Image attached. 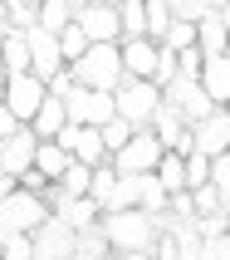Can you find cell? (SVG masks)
<instances>
[{
	"label": "cell",
	"mask_w": 230,
	"mask_h": 260,
	"mask_svg": "<svg viewBox=\"0 0 230 260\" xmlns=\"http://www.w3.org/2000/svg\"><path fill=\"white\" fill-rule=\"evenodd\" d=\"M113 182H118L113 162H98V167H93V177H88V197L103 206V202H108V191H113Z\"/></svg>",
	"instance_id": "cell-30"
},
{
	"label": "cell",
	"mask_w": 230,
	"mask_h": 260,
	"mask_svg": "<svg viewBox=\"0 0 230 260\" xmlns=\"http://www.w3.org/2000/svg\"><path fill=\"white\" fill-rule=\"evenodd\" d=\"M230 147V113L225 108H211L201 123H191V152H201V157H216Z\"/></svg>",
	"instance_id": "cell-11"
},
{
	"label": "cell",
	"mask_w": 230,
	"mask_h": 260,
	"mask_svg": "<svg viewBox=\"0 0 230 260\" xmlns=\"http://www.w3.org/2000/svg\"><path fill=\"white\" fill-rule=\"evenodd\" d=\"M69 162H73V157L54 143V138H40V143H34V157H29V167H34L44 182H59V172H64Z\"/></svg>",
	"instance_id": "cell-19"
},
{
	"label": "cell",
	"mask_w": 230,
	"mask_h": 260,
	"mask_svg": "<svg viewBox=\"0 0 230 260\" xmlns=\"http://www.w3.org/2000/svg\"><path fill=\"white\" fill-rule=\"evenodd\" d=\"M167 10H172V20H201L206 10H211V0H167Z\"/></svg>",
	"instance_id": "cell-31"
},
{
	"label": "cell",
	"mask_w": 230,
	"mask_h": 260,
	"mask_svg": "<svg viewBox=\"0 0 230 260\" xmlns=\"http://www.w3.org/2000/svg\"><path fill=\"white\" fill-rule=\"evenodd\" d=\"M103 260H113V255H103Z\"/></svg>",
	"instance_id": "cell-40"
},
{
	"label": "cell",
	"mask_w": 230,
	"mask_h": 260,
	"mask_svg": "<svg viewBox=\"0 0 230 260\" xmlns=\"http://www.w3.org/2000/svg\"><path fill=\"white\" fill-rule=\"evenodd\" d=\"M49 211H54L69 231H93V226H98V216H103V206L93 202V197H59Z\"/></svg>",
	"instance_id": "cell-17"
},
{
	"label": "cell",
	"mask_w": 230,
	"mask_h": 260,
	"mask_svg": "<svg viewBox=\"0 0 230 260\" xmlns=\"http://www.w3.org/2000/svg\"><path fill=\"white\" fill-rule=\"evenodd\" d=\"M5 29H10V10H5V5H0V35H5Z\"/></svg>",
	"instance_id": "cell-37"
},
{
	"label": "cell",
	"mask_w": 230,
	"mask_h": 260,
	"mask_svg": "<svg viewBox=\"0 0 230 260\" xmlns=\"http://www.w3.org/2000/svg\"><path fill=\"white\" fill-rule=\"evenodd\" d=\"M54 143L64 147L73 162H84V167H98V162H108V152H103V143H98V128H84V123H64V128L54 133Z\"/></svg>",
	"instance_id": "cell-10"
},
{
	"label": "cell",
	"mask_w": 230,
	"mask_h": 260,
	"mask_svg": "<svg viewBox=\"0 0 230 260\" xmlns=\"http://www.w3.org/2000/svg\"><path fill=\"white\" fill-rule=\"evenodd\" d=\"M73 84L79 88H103V93H113L123 84V64H118V44H88L84 54L69 64Z\"/></svg>",
	"instance_id": "cell-2"
},
{
	"label": "cell",
	"mask_w": 230,
	"mask_h": 260,
	"mask_svg": "<svg viewBox=\"0 0 230 260\" xmlns=\"http://www.w3.org/2000/svg\"><path fill=\"white\" fill-rule=\"evenodd\" d=\"M69 123V113H64V99H54V93H44V103L34 108V118H29L25 128L34 133V138H54L59 128Z\"/></svg>",
	"instance_id": "cell-20"
},
{
	"label": "cell",
	"mask_w": 230,
	"mask_h": 260,
	"mask_svg": "<svg viewBox=\"0 0 230 260\" xmlns=\"http://www.w3.org/2000/svg\"><path fill=\"white\" fill-rule=\"evenodd\" d=\"M157 157H162V143L152 138V128H137L108 162H113V172H152Z\"/></svg>",
	"instance_id": "cell-8"
},
{
	"label": "cell",
	"mask_w": 230,
	"mask_h": 260,
	"mask_svg": "<svg viewBox=\"0 0 230 260\" xmlns=\"http://www.w3.org/2000/svg\"><path fill=\"white\" fill-rule=\"evenodd\" d=\"M54 44H59V59H64V64H73V59L88 49V40H84V29H79V25H64L54 35Z\"/></svg>",
	"instance_id": "cell-29"
},
{
	"label": "cell",
	"mask_w": 230,
	"mask_h": 260,
	"mask_svg": "<svg viewBox=\"0 0 230 260\" xmlns=\"http://www.w3.org/2000/svg\"><path fill=\"white\" fill-rule=\"evenodd\" d=\"M64 113L69 123H84V128H98L113 118V93H103V88H69V99H64Z\"/></svg>",
	"instance_id": "cell-6"
},
{
	"label": "cell",
	"mask_w": 230,
	"mask_h": 260,
	"mask_svg": "<svg viewBox=\"0 0 230 260\" xmlns=\"http://www.w3.org/2000/svg\"><path fill=\"white\" fill-rule=\"evenodd\" d=\"M196 84H201V93L216 103V108H225L230 103V54H206Z\"/></svg>",
	"instance_id": "cell-15"
},
{
	"label": "cell",
	"mask_w": 230,
	"mask_h": 260,
	"mask_svg": "<svg viewBox=\"0 0 230 260\" xmlns=\"http://www.w3.org/2000/svg\"><path fill=\"white\" fill-rule=\"evenodd\" d=\"M157 108H162V88L152 79H123L113 88V113L123 123H132V128H147Z\"/></svg>",
	"instance_id": "cell-3"
},
{
	"label": "cell",
	"mask_w": 230,
	"mask_h": 260,
	"mask_svg": "<svg viewBox=\"0 0 230 260\" xmlns=\"http://www.w3.org/2000/svg\"><path fill=\"white\" fill-rule=\"evenodd\" d=\"M201 49H181V54H176V79H196V74H201Z\"/></svg>",
	"instance_id": "cell-33"
},
{
	"label": "cell",
	"mask_w": 230,
	"mask_h": 260,
	"mask_svg": "<svg viewBox=\"0 0 230 260\" xmlns=\"http://www.w3.org/2000/svg\"><path fill=\"white\" fill-rule=\"evenodd\" d=\"M0 69H5V74H29L25 29H5V35H0Z\"/></svg>",
	"instance_id": "cell-21"
},
{
	"label": "cell",
	"mask_w": 230,
	"mask_h": 260,
	"mask_svg": "<svg viewBox=\"0 0 230 260\" xmlns=\"http://www.w3.org/2000/svg\"><path fill=\"white\" fill-rule=\"evenodd\" d=\"M73 25L84 29L88 44H118V5H84V0H73Z\"/></svg>",
	"instance_id": "cell-5"
},
{
	"label": "cell",
	"mask_w": 230,
	"mask_h": 260,
	"mask_svg": "<svg viewBox=\"0 0 230 260\" xmlns=\"http://www.w3.org/2000/svg\"><path fill=\"white\" fill-rule=\"evenodd\" d=\"M132 133H137V128H132V123H123V118H108V123H98V143H103V152H108V157H113V152H118V147H123V143H128V138H132Z\"/></svg>",
	"instance_id": "cell-26"
},
{
	"label": "cell",
	"mask_w": 230,
	"mask_h": 260,
	"mask_svg": "<svg viewBox=\"0 0 230 260\" xmlns=\"http://www.w3.org/2000/svg\"><path fill=\"white\" fill-rule=\"evenodd\" d=\"M113 260H152V250H118Z\"/></svg>",
	"instance_id": "cell-36"
},
{
	"label": "cell",
	"mask_w": 230,
	"mask_h": 260,
	"mask_svg": "<svg viewBox=\"0 0 230 260\" xmlns=\"http://www.w3.org/2000/svg\"><path fill=\"white\" fill-rule=\"evenodd\" d=\"M162 103H167L181 123H201V118L216 108V103L201 93V84H196V79H172V84L162 88Z\"/></svg>",
	"instance_id": "cell-7"
},
{
	"label": "cell",
	"mask_w": 230,
	"mask_h": 260,
	"mask_svg": "<svg viewBox=\"0 0 230 260\" xmlns=\"http://www.w3.org/2000/svg\"><path fill=\"white\" fill-rule=\"evenodd\" d=\"M44 221H49V202H44V197H34V191H5V197H0V236L5 231H40Z\"/></svg>",
	"instance_id": "cell-4"
},
{
	"label": "cell",
	"mask_w": 230,
	"mask_h": 260,
	"mask_svg": "<svg viewBox=\"0 0 230 260\" xmlns=\"http://www.w3.org/2000/svg\"><path fill=\"white\" fill-rule=\"evenodd\" d=\"M172 79H176V54H167V49L157 44V69H152V84H157V88H167Z\"/></svg>",
	"instance_id": "cell-32"
},
{
	"label": "cell",
	"mask_w": 230,
	"mask_h": 260,
	"mask_svg": "<svg viewBox=\"0 0 230 260\" xmlns=\"http://www.w3.org/2000/svg\"><path fill=\"white\" fill-rule=\"evenodd\" d=\"M225 25H230V10H206L196 20V49L201 54H230L225 49Z\"/></svg>",
	"instance_id": "cell-18"
},
{
	"label": "cell",
	"mask_w": 230,
	"mask_h": 260,
	"mask_svg": "<svg viewBox=\"0 0 230 260\" xmlns=\"http://www.w3.org/2000/svg\"><path fill=\"white\" fill-rule=\"evenodd\" d=\"M84 5H108V0H84Z\"/></svg>",
	"instance_id": "cell-39"
},
{
	"label": "cell",
	"mask_w": 230,
	"mask_h": 260,
	"mask_svg": "<svg viewBox=\"0 0 230 260\" xmlns=\"http://www.w3.org/2000/svg\"><path fill=\"white\" fill-rule=\"evenodd\" d=\"M162 49H167V54H181V49H196V25H191V20H172V25H167V35H162Z\"/></svg>",
	"instance_id": "cell-25"
},
{
	"label": "cell",
	"mask_w": 230,
	"mask_h": 260,
	"mask_svg": "<svg viewBox=\"0 0 230 260\" xmlns=\"http://www.w3.org/2000/svg\"><path fill=\"white\" fill-rule=\"evenodd\" d=\"M211 211H230V191H216L211 182L191 187V216H211Z\"/></svg>",
	"instance_id": "cell-23"
},
{
	"label": "cell",
	"mask_w": 230,
	"mask_h": 260,
	"mask_svg": "<svg viewBox=\"0 0 230 260\" xmlns=\"http://www.w3.org/2000/svg\"><path fill=\"white\" fill-rule=\"evenodd\" d=\"M157 226H162V216H147V211H103L98 216V231H103V241H108V250H147L152 246V236H157Z\"/></svg>",
	"instance_id": "cell-1"
},
{
	"label": "cell",
	"mask_w": 230,
	"mask_h": 260,
	"mask_svg": "<svg viewBox=\"0 0 230 260\" xmlns=\"http://www.w3.org/2000/svg\"><path fill=\"white\" fill-rule=\"evenodd\" d=\"M181 167H186V191L206 182V157H201V152H186V162H181Z\"/></svg>",
	"instance_id": "cell-34"
},
{
	"label": "cell",
	"mask_w": 230,
	"mask_h": 260,
	"mask_svg": "<svg viewBox=\"0 0 230 260\" xmlns=\"http://www.w3.org/2000/svg\"><path fill=\"white\" fill-rule=\"evenodd\" d=\"M118 64H123V79H152L157 69V40H118Z\"/></svg>",
	"instance_id": "cell-14"
},
{
	"label": "cell",
	"mask_w": 230,
	"mask_h": 260,
	"mask_svg": "<svg viewBox=\"0 0 230 260\" xmlns=\"http://www.w3.org/2000/svg\"><path fill=\"white\" fill-rule=\"evenodd\" d=\"M73 236L79 231H69V226L49 211V221L34 231V260H69L73 255Z\"/></svg>",
	"instance_id": "cell-13"
},
{
	"label": "cell",
	"mask_w": 230,
	"mask_h": 260,
	"mask_svg": "<svg viewBox=\"0 0 230 260\" xmlns=\"http://www.w3.org/2000/svg\"><path fill=\"white\" fill-rule=\"evenodd\" d=\"M0 103H5V113H10L15 123H29L34 108L44 103V84L34 79V74H10V84H5V93H0Z\"/></svg>",
	"instance_id": "cell-9"
},
{
	"label": "cell",
	"mask_w": 230,
	"mask_h": 260,
	"mask_svg": "<svg viewBox=\"0 0 230 260\" xmlns=\"http://www.w3.org/2000/svg\"><path fill=\"white\" fill-rule=\"evenodd\" d=\"M15 128H20V123H15V118H10V113H5V103H0V138H10V133H15Z\"/></svg>",
	"instance_id": "cell-35"
},
{
	"label": "cell",
	"mask_w": 230,
	"mask_h": 260,
	"mask_svg": "<svg viewBox=\"0 0 230 260\" xmlns=\"http://www.w3.org/2000/svg\"><path fill=\"white\" fill-rule=\"evenodd\" d=\"M142 20H147V40H162V35H167V25H172L167 0H142Z\"/></svg>",
	"instance_id": "cell-28"
},
{
	"label": "cell",
	"mask_w": 230,
	"mask_h": 260,
	"mask_svg": "<svg viewBox=\"0 0 230 260\" xmlns=\"http://www.w3.org/2000/svg\"><path fill=\"white\" fill-rule=\"evenodd\" d=\"M25 44H29V74H34L40 84H49V79L64 69L54 35H49V29H40V25H29V29H25Z\"/></svg>",
	"instance_id": "cell-12"
},
{
	"label": "cell",
	"mask_w": 230,
	"mask_h": 260,
	"mask_svg": "<svg viewBox=\"0 0 230 260\" xmlns=\"http://www.w3.org/2000/svg\"><path fill=\"white\" fill-rule=\"evenodd\" d=\"M34 25L59 35L64 25H73V0H40V5H34Z\"/></svg>",
	"instance_id": "cell-22"
},
{
	"label": "cell",
	"mask_w": 230,
	"mask_h": 260,
	"mask_svg": "<svg viewBox=\"0 0 230 260\" xmlns=\"http://www.w3.org/2000/svg\"><path fill=\"white\" fill-rule=\"evenodd\" d=\"M5 84H10V74H5V69H0V93H5Z\"/></svg>",
	"instance_id": "cell-38"
},
{
	"label": "cell",
	"mask_w": 230,
	"mask_h": 260,
	"mask_svg": "<svg viewBox=\"0 0 230 260\" xmlns=\"http://www.w3.org/2000/svg\"><path fill=\"white\" fill-rule=\"evenodd\" d=\"M34 143H40V138H34L25 123H20L10 138H0V172H5V177L25 172V167H29V157H34Z\"/></svg>",
	"instance_id": "cell-16"
},
{
	"label": "cell",
	"mask_w": 230,
	"mask_h": 260,
	"mask_svg": "<svg viewBox=\"0 0 230 260\" xmlns=\"http://www.w3.org/2000/svg\"><path fill=\"white\" fill-rule=\"evenodd\" d=\"M137 206V172H118L113 191H108V202H103V211H132Z\"/></svg>",
	"instance_id": "cell-24"
},
{
	"label": "cell",
	"mask_w": 230,
	"mask_h": 260,
	"mask_svg": "<svg viewBox=\"0 0 230 260\" xmlns=\"http://www.w3.org/2000/svg\"><path fill=\"white\" fill-rule=\"evenodd\" d=\"M0 260H34V236L29 231H5L0 236Z\"/></svg>",
	"instance_id": "cell-27"
}]
</instances>
